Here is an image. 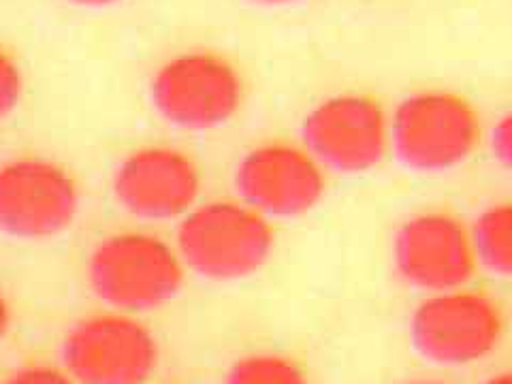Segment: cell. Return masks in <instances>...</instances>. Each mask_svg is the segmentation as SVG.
<instances>
[{
    "mask_svg": "<svg viewBox=\"0 0 512 384\" xmlns=\"http://www.w3.org/2000/svg\"><path fill=\"white\" fill-rule=\"evenodd\" d=\"M186 267L165 237L120 231L103 237L86 261L90 293L107 310L143 316L178 299Z\"/></svg>",
    "mask_w": 512,
    "mask_h": 384,
    "instance_id": "1",
    "label": "cell"
},
{
    "mask_svg": "<svg viewBox=\"0 0 512 384\" xmlns=\"http://www.w3.org/2000/svg\"><path fill=\"white\" fill-rule=\"evenodd\" d=\"M175 250L186 271L201 280H248L269 263L276 248L271 220L242 201L197 203L178 222Z\"/></svg>",
    "mask_w": 512,
    "mask_h": 384,
    "instance_id": "2",
    "label": "cell"
},
{
    "mask_svg": "<svg viewBox=\"0 0 512 384\" xmlns=\"http://www.w3.org/2000/svg\"><path fill=\"white\" fill-rule=\"evenodd\" d=\"M480 135L474 105L451 90L414 92L389 120L391 152L416 173H446L468 163Z\"/></svg>",
    "mask_w": 512,
    "mask_h": 384,
    "instance_id": "3",
    "label": "cell"
},
{
    "mask_svg": "<svg viewBox=\"0 0 512 384\" xmlns=\"http://www.w3.org/2000/svg\"><path fill=\"white\" fill-rule=\"evenodd\" d=\"M158 363L154 331L124 312L79 318L60 342V365L79 384H150Z\"/></svg>",
    "mask_w": 512,
    "mask_h": 384,
    "instance_id": "4",
    "label": "cell"
},
{
    "mask_svg": "<svg viewBox=\"0 0 512 384\" xmlns=\"http://www.w3.org/2000/svg\"><path fill=\"white\" fill-rule=\"evenodd\" d=\"M242 101V75L227 58L212 52L175 56L150 82V103L156 114L186 133H207L229 124Z\"/></svg>",
    "mask_w": 512,
    "mask_h": 384,
    "instance_id": "5",
    "label": "cell"
},
{
    "mask_svg": "<svg viewBox=\"0 0 512 384\" xmlns=\"http://www.w3.org/2000/svg\"><path fill=\"white\" fill-rule=\"evenodd\" d=\"M504 335V314L489 295L446 291L425 297L408 320L416 355L438 367H470L493 355Z\"/></svg>",
    "mask_w": 512,
    "mask_h": 384,
    "instance_id": "6",
    "label": "cell"
},
{
    "mask_svg": "<svg viewBox=\"0 0 512 384\" xmlns=\"http://www.w3.org/2000/svg\"><path fill=\"white\" fill-rule=\"evenodd\" d=\"M79 214V188L62 165L18 156L0 165V235L45 242L67 233Z\"/></svg>",
    "mask_w": 512,
    "mask_h": 384,
    "instance_id": "7",
    "label": "cell"
},
{
    "mask_svg": "<svg viewBox=\"0 0 512 384\" xmlns=\"http://www.w3.org/2000/svg\"><path fill=\"white\" fill-rule=\"evenodd\" d=\"M301 146L325 171L370 173L391 150L389 118L372 96L335 94L303 118Z\"/></svg>",
    "mask_w": 512,
    "mask_h": 384,
    "instance_id": "8",
    "label": "cell"
},
{
    "mask_svg": "<svg viewBox=\"0 0 512 384\" xmlns=\"http://www.w3.org/2000/svg\"><path fill=\"white\" fill-rule=\"evenodd\" d=\"M233 186L237 199L267 220H295L323 201L327 175L301 143L265 141L239 158Z\"/></svg>",
    "mask_w": 512,
    "mask_h": 384,
    "instance_id": "9",
    "label": "cell"
},
{
    "mask_svg": "<svg viewBox=\"0 0 512 384\" xmlns=\"http://www.w3.org/2000/svg\"><path fill=\"white\" fill-rule=\"evenodd\" d=\"M391 261L404 284L427 295L466 288L476 271L470 229L446 212H423L399 224Z\"/></svg>",
    "mask_w": 512,
    "mask_h": 384,
    "instance_id": "10",
    "label": "cell"
},
{
    "mask_svg": "<svg viewBox=\"0 0 512 384\" xmlns=\"http://www.w3.org/2000/svg\"><path fill=\"white\" fill-rule=\"evenodd\" d=\"M195 158L173 146H143L128 152L111 178V192L122 210L141 222L182 220L201 195Z\"/></svg>",
    "mask_w": 512,
    "mask_h": 384,
    "instance_id": "11",
    "label": "cell"
},
{
    "mask_svg": "<svg viewBox=\"0 0 512 384\" xmlns=\"http://www.w3.org/2000/svg\"><path fill=\"white\" fill-rule=\"evenodd\" d=\"M476 265L491 276L512 280V201L480 212L470 229Z\"/></svg>",
    "mask_w": 512,
    "mask_h": 384,
    "instance_id": "12",
    "label": "cell"
},
{
    "mask_svg": "<svg viewBox=\"0 0 512 384\" xmlns=\"http://www.w3.org/2000/svg\"><path fill=\"white\" fill-rule=\"evenodd\" d=\"M222 384H310L299 363L276 352H254L237 359Z\"/></svg>",
    "mask_w": 512,
    "mask_h": 384,
    "instance_id": "13",
    "label": "cell"
},
{
    "mask_svg": "<svg viewBox=\"0 0 512 384\" xmlns=\"http://www.w3.org/2000/svg\"><path fill=\"white\" fill-rule=\"evenodd\" d=\"M24 92L22 71L7 52L0 50V122L18 109Z\"/></svg>",
    "mask_w": 512,
    "mask_h": 384,
    "instance_id": "14",
    "label": "cell"
},
{
    "mask_svg": "<svg viewBox=\"0 0 512 384\" xmlns=\"http://www.w3.org/2000/svg\"><path fill=\"white\" fill-rule=\"evenodd\" d=\"M3 384H79L62 365L32 361L15 367Z\"/></svg>",
    "mask_w": 512,
    "mask_h": 384,
    "instance_id": "15",
    "label": "cell"
},
{
    "mask_svg": "<svg viewBox=\"0 0 512 384\" xmlns=\"http://www.w3.org/2000/svg\"><path fill=\"white\" fill-rule=\"evenodd\" d=\"M491 154L495 163L512 173V111L495 122L489 137Z\"/></svg>",
    "mask_w": 512,
    "mask_h": 384,
    "instance_id": "16",
    "label": "cell"
},
{
    "mask_svg": "<svg viewBox=\"0 0 512 384\" xmlns=\"http://www.w3.org/2000/svg\"><path fill=\"white\" fill-rule=\"evenodd\" d=\"M13 327V312H11V303L7 299V295L0 291V344H5V340L9 338Z\"/></svg>",
    "mask_w": 512,
    "mask_h": 384,
    "instance_id": "17",
    "label": "cell"
},
{
    "mask_svg": "<svg viewBox=\"0 0 512 384\" xmlns=\"http://www.w3.org/2000/svg\"><path fill=\"white\" fill-rule=\"evenodd\" d=\"M69 3L79 7H109V5L120 3V0H69Z\"/></svg>",
    "mask_w": 512,
    "mask_h": 384,
    "instance_id": "18",
    "label": "cell"
},
{
    "mask_svg": "<svg viewBox=\"0 0 512 384\" xmlns=\"http://www.w3.org/2000/svg\"><path fill=\"white\" fill-rule=\"evenodd\" d=\"M483 384H512V370L500 372V374H493L489 376Z\"/></svg>",
    "mask_w": 512,
    "mask_h": 384,
    "instance_id": "19",
    "label": "cell"
},
{
    "mask_svg": "<svg viewBox=\"0 0 512 384\" xmlns=\"http://www.w3.org/2000/svg\"><path fill=\"white\" fill-rule=\"evenodd\" d=\"M252 3L269 5V7H278V5H291V3H297V0H252Z\"/></svg>",
    "mask_w": 512,
    "mask_h": 384,
    "instance_id": "20",
    "label": "cell"
},
{
    "mask_svg": "<svg viewBox=\"0 0 512 384\" xmlns=\"http://www.w3.org/2000/svg\"><path fill=\"white\" fill-rule=\"evenodd\" d=\"M402 384H442V382H434V380H410V382H402Z\"/></svg>",
    "mask_w": 512,
    "mask_h": 384,
    "instance_id": "21",
    "label": "cell"
}]
</instances>
